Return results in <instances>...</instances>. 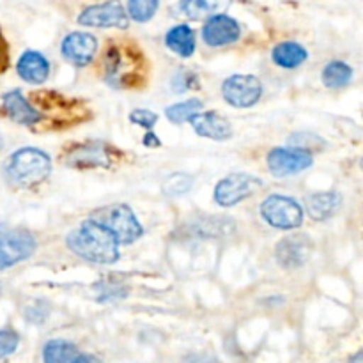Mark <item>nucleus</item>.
<instances>
[{
	"instance_id": "f8f14e48",
	"label": "nucleus",
	"mask_w": 363,
	"mask_h": 363,
	"mask_svg": "<svg viewBox=\"0 0 363 363\" xmlns=\"http://www.w3.org/2000/svg\"><path fill=\"white\" fill-rule=\"evenodd\" d=\"M312 165V155L307 149H273L268 156L269 172L275 177H287L303 172Z\"/></svg>"
},
{
	"instance_id": "dca6fc26",
	"label": "nucleus",
	"mask_w": 363,
	"mask_h": 363,
	"mask_svg": "<svg viewBox=\"0 0 363 363\" xmlns=\"http://www.w3.org/2000/svg\"><path fill=\"white\" fill-rule=\"evenodd\" d=\"M311 241L307 236H287L277 245V261L284 268H300L307 262L308 254H311Z\"/></svg>"
},
{
	"instance_id": "c756f323",
	"label": "nucleus",
	"mask_w": 363,
	"mask_h": 363,
	"mask_svg": "<svg viewBox=\"0 0 363 363\" xmlns=\"http://www.w3.org/2000/svg\"><path fill=\"white\" fill-rule=\"evenodd\" d=\"M130 121L137 124V126L151 130L156 124V121H158V116H156L155 112H151V110H133V112L130 113Z\"/></svg>"
},
{
	"instance_id": "f257e3e1",
	"label": "nucleus",
	"mask_w": 363,
	"mask_h": 363,
	"mask_svg": "<svg viewBox=\"0 0 363 363\" xmlns=\"http://www.w3.org/2000/svg\"><path fill=\"white\" fill-rule=\"evenodd\" d=\"M99 73L113 89H144L151 77V64L137 43L113 39L103 50Z\"/></svg>"
},
{
	"instance_id": "473e14b6",
	"label": "nucleus",
	"mask_w": 363,
	"mask_h": 363,
	"mask_svg": "<svg viewBox=\"0 0 363 363\" xmlns=\"http://www.w3.org/2000/svg\"><path fill=\"white\" fill-rule=\"evenodd\" d=\"M71 363H101L96 357H91V354H78Z\"/></svg>"
},
{
	"instance_id": "f704fd0d",
	"label": "nucleus",
	"mask_w": 363,
	"mask_h": 363,
	"mask_svg": "<svg viewBox=\"0 0 363 363\" xmlns=\"http://www.w3.org/2000/svg\"><path fill=\"white\" fill-rule=\"evenodd\" d=\"M2 147H4V140H2V137H0V151H2Z\"/></svg>"
},
{
	"instance_id": "a211bd4d",
	"label": "nucleus",
	"mask_w": 363,
	"mask_h": 363,
	"mask_svg": "<svg viewBox=\"0 0 363 363\" xmlns=\"http://www.w3.org/2000/svg\"><path fill=\"white\" fill-rule=\"evenodd\" d=\"M18 74L28 84H43L50 74V64L39 52H25L18 60Z\"/></svg>"
},
{
	"instance_id": "9b49d317",
	"label": "nucleus",
	"mask_w": 363,
	"mask_h": 363,
	"mask_svg": "<svg viewBox=\"0 0 363 363\" xmlns=\"http://www.w3.org/2000/svg\"><path fill=\"white\" fill-rule=\"evenodd\" d=\"M78 23L85 25V27L98 28H126L130 21H128V14L119 0H106L103 4H96V6L87 7L78 16Z\"/></svg>"
},
{
	"instance_id": "6e6552de",
	"label": "nucleus",
	"mask_w": 363,
	"mask_h": 363,
	"mask_svg": "<svg viewBox=\"0 0 363 363\" xmlns=\"http://www.w3.org/2000/svg\"><path fill=\"white\" fill-rule=\"evenodd\" d=\"M261 215L275 229H296L303 222V211L300 204L286 195H269L261 204Z\"/></svg>"
},
{
	"instance_id": "20e7f679",
	"label": "nucleus",
	"mask_w": 363,
	"mask_h": 363,
	"mask_svg": "<svg viewBox=\"0 0 363 363\" xmlns=\"http://www.w3.org/2000/svg\"><path fill=\"white\" fill-rule=\"evenodd\" d=\"M6 172L14 184L21 188H30L43 183L52 174V160L39 149L25 147L11 156Z\"/></svg>"
},
{
	"instance_id": "7c9ffc66",
	"label": "nucleus",
	"mask_w": 363,
	"mask_h": 363,
	"mask_svg": "<svg viewBox=\"0 0 363 363\" xmlns=\"http://www.w3.org/2000/svg\"><path fill=\"white\" fill-rule=\"evenodd\" d=\"M11 64V52H9V43L4 38L2 28H0V73H6L9 69Z\"/></svg>"
},
{
	"instance_id": "5701e85b",
	"label": "nucleus",
	"mask_w": 363,
	"mask_h": 363,
	"mask_svg": "<svg viewBox=\"0 0 363 363\" xmlns=\"http://www.w3.org/2000/svg\"><path fill=\"white\" fill-rule=\"evenodd\" d=\"M78 357V351L74 344L67 340H50L43 351V360L45 363H71Z\"/></svg>"
},
{
	"instance_id": "39448f33",
	"label": "nucleus",
	"mask_w": 363,
	"mask_h": 363,
	"mask_svg": "<svg viewBox=\"0 0 363 363\" xmlns=\"http://www.w3.org/2000/svg\"><path fill=\"white\" fill-rule=\"evenodd\" d=\"M119 156L121 152L113 145L106 144V142L87 140L82 142V144H73L67 149H64L60 160L67 167L87 170L98 169V167L99 169H108Z\"/></svg>"
},
{
	"instance_id": "aec40b11",
	"label": "nucleus",
	"mask_w": 363,
	"mask_h": 363,
	"mask_svg": "<svg viewBox=\"0 0 363 363\" xmlns=\"http://www.w3.org/2000/svg\"><path fill=\"white\" fill-rule=\"evenodd\" d=\"M233 0H181L179 9L190 20H206L218 16L230 6Z\"/></svg>"
},
{
	"instance_id": "7ed1b4c3",
	"label": "nucleus",
	"mask_w": 363,
	"mask_h": 363,
	"mask_svg": "<svg viewBox=\"0 0 363 363\" xmlns=\"http://www.w3.org/2000/svg\"><path fill=\"white\" fill-rule=\"evenodd\" d=\"M67 247L91 262L112 264L119 259V243L110 230L94 220H85L67 236Z\"/></svg>"
},
{
	"instance_id": "f3484780",
	"label": "nucleus",
	"mask_w": 363,
	"mask_h": 363,
	"mask_svg": "<svg viewBox=\"0 0 363 363\" xmlns=\"http://www.w3.org/2000/svg\"><path fill=\"white\" fill-rule=\"evenodd\" d=\"M190 124L201 137L211 138V140H229L233 137V128L229 121L216 112L195 113L190 119Z\"/></svg>"
},
{
	"instance_id": "423d86ee",
	"label": "nucleus",
	"mask_w": 363,
	"mask_h": 363,
	"mask_svg": "<svg viewBox=\"0 0 363 363\" xmlns=\"http://www.w3.org/2000/svg\"><path fill=\"white\" fill-rule=\"evenodd\" d=\"M91 220H94L99 225L105 227L106 230H110L119 245L133 243L144 233L135 213L124 204H116L105 209H98L92 215Z\"/></svg>"
},
{
	"instance_id": "6ab92c4d",
	"label": "nucleus",
	"mask_w": 363,
	"mask_h": 363,
	"mask_svg": "<svg viewBox=\"0 0 363 363\" xmlns=\"http://www.w3.org/2000/svg\"><path fill=\"white\" fill-rule=\"evenodd\" d=\"M342 206V197L335 191H323V194H314L307 199V211L318 222L332 218L337 215Z\"/></svg>"
},
{
	"instance_id": "2eb2a0df",
	"label": "nucleus",
	"mask_w": 363,
	"mask_h": 363,
	"mask_svg": "<svg viewBox=\"0 0 363 363\" xmlns=\"http://www.w3.org/2000/svg\"><path fill=\"white\" fill-rule=\"evenodd\" d=\"M0 110L13 123L21 124V126H38V124H41V116L32 108V105L25 98L23 92L18 91V89L4 94L2 108Z\"/></svg>"
},
{
	"instance_id": "4468645a",
	"label": "nucleus",
	"mask_w": 363,
	"mask_h": 363,
	"mask_svg": "<svg viewBox=\"0 0 363 363\" xmlns=\"http://www.w3.org/2000/svg\"><path fill=\"white\" fill-rule=\"evenodd\" d=\"M240 23L227 14L209 18L208 23L202 28V38L209 46H225L236 43L240 39Z\"/></svg>"
},
{
	"instance_id": "4be33fe9",
	"label": "nucleus",
	"mask_w": 363,
	"mask_h": 363,
	"mask_svg": "<svg viewBox=\"0 0 363 363\" xmlns=\"http://www.w3.org/2000/svg\"><path fill=\"white\" fill-rule=\"evenodd\" d=\"M165 43L179 57H191L195 52V32L188 25H176L169 30Z\"/></svg>"
},
{
	"instance_id": "f03ea898",
	"label": "nucleus",
	"mask_w": 363,
	"mask_h": 363,
	"mask_svg": "<svg viewBox=\"0 0 363 363\" xmlns=\"http://www.w3.org/2000/svg\"><path fill=\"white\" fill-rule=\"evenodd\" d=\"M28 103L41 116V126L46 131L67 130L92 117V112L80 98H71L48 89L32 92Z\"/></svg>"
},
{
	"instance_id": "b1692460",
	"label": "nucleus",
	"mask_w": 363,
	"mask_h": 363,
	"mask_svg": "<svg viewBox=\"0 0 363 363\" xmlns=\"http://www.w3.org/2000/svg\"><path fill=\"white\" fill-rule=\"evenodd\" d=\"M351 78H353V69L346 62H340V60H333L323 71V82L330 89L346 87Z\"/></svg>"
},
{
	"instance_id": "393cba45",
	"label": "nucleus",
	"mask_w": 363,
	"mask_h": 363,
	"mask_svg": "<svg viewBox=\"0 0 363 363\" xmlns=\"http://www.w3.org/2000/svg\"><path fill=\"white\" fill-rule=\"evenodd\" d=\"M202 106H204V103H202L201 99L191 98V99H186V101H183V103H176V105L169 106L165 113H167V117H169L170 123L183 124V123H186V121H190L195 113H201Z\"/></svg>"
},
{
	"instance_id": "ddd939ff",
	"label": "nucleus",
	"mask_w": 363,
	"mask_h": 363,
	"mask_svg": "<svg viewBox=\"0 0 363 363\" xmlns=\"http://www.w3.org/2000/svg\"><path fill=\"white\" fill-rule=\"evenodd\" d=\"M62 55L74 66H87L98 52V39L87 32H71L62 41Z\"/></svg>"
},
{
	"instance_id": "2f4dec72",
	"label": "nucleus",
	"mask_w": 363,
	"mask_h": 363,
	"mask_svg": "<svg viewBox=\"0 0 363 363\" xmlns=\"http://www.w3.org/2000/svg\"><path fill=\"white\" fill-rule=\"evenodd\" d=\"M144 145H147V147H158V145H162V142L158 140V137L152 133H147L144 138Z\"/></svg>"
},
{
	"instance_id": "a878e982",
	"label": "nucleus",
	"mask_w": 363,
	"mask_h": 363,
	"mask_svg": "<svg viewBox=\"0 0 363 363\" xmlns=\"http://www.w3.org/2000/svg\"><path fill=\"white\" fill-rule=\"evenodd\" d=\"M160 0H128V14L135 21H149L158 9Z\"/></svg>"
},
{
	"instance_id": "412c9836",
	"label": "nucleus",
	"mask_w": 363,
	"mask_h": 363,
	"mask_svg": "<svg viewBox=\"0 0 363 363\" xmlns=\"http://www.w3.org/2000/svg\"><path fill=\"white\" fill-rule=\"evenodd\" d=\"M308 59V52L301 45L293 41L280 43L273 48V62L286 69H294Z\"/></svg>"
},
{
	"instance_id": "1a4fd4ad",
	"label": "nucleus",
	"mask_w": 363,
	"mask_h": 363,
	"mask_svg": "<svg viewBox=\"0 0 363 363\" xmlns=\"http://www.w3.org/2000/svg\"><path fill=\"white\" fill-rule=\"evenodd\" d=\"M225 101L236 108H248L255 105L262 94V85L257 77L252 74H234L222 85Z\"/></svg>"
},
{
	"instance_id": "72a5a7b5",
	"label": "nucleus",
	"mask_w": 363,
	"mask_h": 363,
	"mask_svg": "<svg viewBox=\"0 0 363 363\" xmlns=\"http://www.w3.org/2000/svg\"><path fill=\"white\" fill-rule=\"evenodd\" d=\"M191 363H216V362H213V360H204V358H202V360H194Z\"/></svg>"
},
{
	"instance_id": "cd10ccee",
	"label": "nucleus",
	"mask_w": 363,
	"mask_h": 363,
	"mask_svg": "<svg viewBox=\"0 0 363 363\" xmlns=\"http://www.w3.org/2000/svg\"><path fill=\"white\" fill-rule=\"evenodd\" d=\"M194 87H199V78L195 73H190V71H179V73L172 78L174 92H184L190 91V89Z\"/></svg>"
},
{
	"instance_id": "bb28decb",
	"label": "nucleus",
	"mask_w": 363,
	"mask_h": 363,
	"mask_svg": "<svg viewBox=\"0 0 363 363\" xmlns=\"http://www.w3.org/2000/svg\"><path fill=\"white\" fill-rule=\"evenodd\" d=\"M191 184H194V179L190 176H186V174H174V176H170L165 181L163 190L169 195H172V197H177V195L186 194L191 188Z\"/></svg>"
},
{
	"instance_id": "9d476101",
	"label": "nucleus",
	"mask_w": 363,
	"mask_h": 363,
	"mask_svg": "<svg viewBox=\"0 0 363 363\" xmlns=\"http://www.w3.org/2000/svg\"><path fill=\"white\" fill-rule=\"evenodd\" d=\"M261 188V181L248 174H233L220 181L215 188V201L222 208H230L245 201Z\"/></svg>"
},
{
	"instance_id": "0eeeda50",
	"label": "nucleus",
	"mask_w": 363,
	"mask_h": 363,
	"mask_svg": "<svg viewBox=\"0 0 363 363\" xmlns=\"http://www.w3.org/2000/svg\"><path fill=\"white\" fill-rule=\"evenodd\" d=\"M35 238L28 230L0 225V269L11 268L34 254Z\"/></svg>"
},
{
	"instance_id": "c85d7f7f",
	"label": "nucleus",
	"mask_w": 363,
	"mask_h": 363,
	"mask_svg": "<svg viewBox=\"0 0 363 363\" xmlns=\"http://www.w3.org/2000/svg\"><path fill=\"white\" fill-rule=\"evenodd\" d=\"M20 339L11 330H0V358L11 357L18 350Z\"/></svg>"
}]
</instances>
